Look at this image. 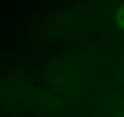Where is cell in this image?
I'll list each match as a JSON object with an SVG mask.
<instances>
[{"label": "cell", "instance_id": "6da1fadb", "mask_svg": "<svg viewBox=\"0 0 124 117\" xmlns=\"http://www.w3.org/2000/svg\"><path fill=\"white\" fill-rule=\"evenodd\" d=\"M116 22L119 28L124 31V5H122L116 12Z\"/></svg>", "mask_w": 124, "mask_h": 117}]
</instances>
